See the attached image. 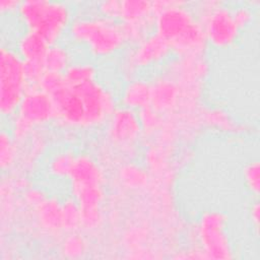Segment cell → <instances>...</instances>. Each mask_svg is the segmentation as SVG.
I'll list each match as a JSON object with an SVG mask.
<instances>
[{"instance_id":"1","label":"cell","mask_w":260,"mask_h":260,"mask_svg":"<svg viewBox=\"0 0 260 260\" xmlns=\"http://www.w3.org/2000/svg\"><path fill=\"white\" fill-rule=\"evenodd\" d=\"M66 39L74 49L82 50L96 62L119 57L128 47L121 22L106 18L93 9L74 15Z\"/></svg>"},{"instance_id":"2","label":"cell","mask_w":260,"mask_h":260,"mask_svg":"<svg viewBox=\"0 0 260 260\" xmlns=\"http://www.w3.org/2000/svg\"><path fill=\"white\" fill-rule=\"evenodd\" d=\"M15 15L23 29L37 31L51 46L63 42L75 13L67 1L24 0Z\"/></svg>"},{"instance_id":"3","label":"cell","mask_w":260,"mask_h":260,"mask_svg":"<svg viewBox=\"0 0 260 260\" xmlns=\"http://www.w3.org/2000/svg\"><path fill=\"white\" fill-rule=\"evenodd\" d=\"M190 244L198 245L205 259H231L234 247L229 233V216L219 209H207L200 213L189 230Z\"/></svg>"},{"instance_id":"4","label":"cell","mask_w":260,"mask_h":260,"mask_svg":"<svg viewBox=\"0 0 260 260\" xmlns=\"http://www.w3.org/2000/svg\"><path fill=\"white\" fill-rule=\"evenodd\" d=\"M173 57L169 43L151 31L138 43L128 46L119 56L118 70L123 80L160 70Z\"/></svg>"},{"instance_id":"5","label":"cell","mask_w":260,"mask_h":260,"mask_svg":"<svg viewBox=\"0 0 260 260\" xmlns=\"http://www.w3.org/2000/svg\"><path fill=\"white\" fill-rule=\"evenodd\" d=\"M104 130L106 146L122 160L133 159L143 143V132L138 113L131 109L118 106L109 117Z\"/></svg>"},{"instance_id":"6","label":"cell","mask_w":260,"mask_h":260,"mask_svg":"<svg viewBox=\"0 0 260 260\" xmlns=\"http://www.w3.org/2000/svg\"><path fill=\"white\" fill-rule=\"evenodd\" d=\"M24 73V61L12 45L0 47V114L9 120L18 110L28 87Z\"/></svg>"},{"instance_id":"7","label":"cell","mask_w":260,"mask_h":260,"mask_svg":"<svg viewBox=\"0 0 260 260\" xmlns=\"http://www.w3.org/2000/svg\"><path fill=\"white\" fill-rule=\"evenodd\" d=\"M152 31L166 40L169 45L187 35L199 20L191 2L182 0H154Z\"/></svg>"},{"instance_id":"8","label":"cell","mask_w":260,"mask_h":260,"mask_svg":"<svg viewBox=\"0 0 260 260\" xmlns=\"http://www.w3.org/2000/svg\"><path fill=\"white\" fill-rule=\"evenodd\" d=\"M72 86L79 93L83 103V131L103 129L109 117L119 106L118 92L102 78Z\"/></svg>"},{"instance_id":"9","label":"cell","mask_w":260,"mask_h":260,"mask_svg":"<svg viewBox=\"0 0 260 260\" xmlns=\"http://www.w3.org/2000/svg\"><path fill=\"white\" fill-rule=\"evenodd\" d=\"M197 18L203 27L208 47L217 51L234 47L241 37L242 30L233 18L230 3L220 1L210 11Z\"/></svg>"},{"instance_id":"10","label":"cell","mask_w":260,"mask_h":260,"mask_svg":"<svg viewBox=\"0 0 260 260\" xmlns=\"http://www.w3.org/2000/svg\"><path fill=\"white\" fill-rule=\"evenodd\" d=\"M16 114L36 128L54 125L56 119L53 99L37 85L27 87Z\"/></svg>"},{"instance_id":"11","label":"cell","mask_w":260,"mask_h":260,"mask_svg":"<svg viewBox=\"0 0 260 260\" xmlns=\"http://www.w3.org/2000/svg\"><path fill=\"white\" fill-rule=\"evenodd\" d=\"M69 191L93 186H107L108 174L105 165L87 150L77 151L68 178Z\"/></svg>"},{"instance_id":"12","label":"cell","mask_w":260,"mask_h":260,"mask_svg":"<svg viewBox=\"0 0 260 260\" xmlns=\"http://www.w3.org/2000/svg\"><path fill=\"white\" fill-rule=\"evenodd\" d=\"M150 107L165 116L174 115L180 108L182 93L177 82L164 71L158 70L149 77Z\"/></svg>"},{"instance_id":"13","label":"cell","mask_w":260,"mask_h":260,"mask_svg":"<svg viewBox=\"0 0 260 260\" xmlns=\"http://www.w3.org/2000/svg\"><path fill=\"white\" fill-rule=\"evenodd\" d=\"M37 231L47 237L57 238L65 234L62 220V199L55 195L49 197L37 208L29 211Z\"/></svg>"},{"instance_id":"14","label":"cell","mask_w":260,"mask_h":260,"mask_svg":"<svg viewBox=\"0 0 260 260\" xmlns=\"http://www.w3.org/2000/svg\"><path fill=\"white\" fill-rule=\"evenodd\" d=\"M46 128H38L24 142L18 144V160L13 172L27 175L42 159L50 145V137Z\"/></svg>"},{"instance_id":"15","label":"cell","mask_w":260,"mask_h":260,"mask_svg":"<svg viewBox=\"0 0 260 260\" xmlns=\"http://www.w3.org/2000/svg\"><path fill=\"white\" fill-rule=\"evenodd\" d=\"M150 79L145 75L125 79L118 92L119 106L139 112L150 105Z\"/></svg>"},{"instance_id":"16","label":"cell","mask_w":260,"mask_h":260,"mask_svg":"<svg viewBox=\"0 0 260 260\" xmlns=\"http://www.w3.org/2000/svg\"><path fill=\"white\" fill-rule=\"evenodd\" d=\"M200 117L202 128L209 129L210 131L231 135H240L247 131L244 123L238 121L225 109L217 106H203Z\"/></svg>"},{"instance_id":"17","label":"cell","mask_w":260,"mask_h":260,"mask_svg":"<svg viewBox=\"0 0 260 260\" xmlns=\"http://www.w3.org/2000/svg\"><path fill=\"white\" fill-rule=\"evenodd\" d=\"M115 178L118 184L129 192L146 191L150 185V174L146 167L133 159L122 160L116 168Z\"/></svg>"},{"instance_id":"18","label":"cell","mask_w":260,"mask_h":260,"mask_svg":"<svg viewBox=\"0 0 260 260\" xmlns=\"http://www.w3.org/2000/svg\"><path fill=\"white\" fill-rule=\"evenodd\" d=\"M77 150L69 146H61L46 154L43 170L45 175L55 181H68Z\"/></svg>"},{"instance_id":"19","label":"cell","mask_w":260,"mask_h":260,"mask_svg":"<svg viewBox=\"0 0 260 260\" xmlns=\"http://www.w3.org/2000/svg\"><path fill=\"white\" fill-rule=\"evenodd\" d=\"M154 11L149 0H121L119 20L121 23L136 24L150 31L153 29Z\"/></svg>"},{"instance_id":"20","label":"cell","mask_w":260,"mask_h":260,"mask_svg":"<svg viewBox=\"0 0 260 260\" xmlns=\"http://www.w3.org/2000/svg\"><path fill=\"white\" fill-rule=\"evenodd\" d=\"M23 61L43 60L49 44L37 31L22 29L12 45Z\"/></svg>"},{"instance_id":"21","label":"cell","mask_w":260,"mask_h":260,"mask_svg":"<svg viewBox=\"0 0 260 260\" xmlns=\"http://www.w3.org/2000/svg\"><path fill=\"white\" fill-rule=\"evenodd\" d=\"M76 59L75 49L68 42H60L49 46L43 61L47 71L64 73Z\"/></svg>"},{"instance_id":"22","label":"cell","mask_w":260,"mask_h":260,"mask_svg":"<svg viewBox=\"0 0 260 260\" xmlns=\"http://www.w3.org/2000/svg\"><path fill=\"white\" fill-rule=\"evenodd\" d=\"M64 76L68 84L79 85L101 78V71L96 61L89 58H77L65 70Z\"/></svg>"},{"instance_id":"23","label":"cell","mask_w":260,"mask_h":260,"mask_svg":"<svg viewBox=\"0 0 260 260\" xmlns=\"http://www.w3.org/2000/svg\"><path fill=\"white\" fill-rule=\"evenodd\" d=\"M58 252L67 259H79L89 252V241L82 231L65 233L58 241Z\"/></svg>"},{"instance_id":"24","label":"cell","mask_w":260,"mask_h":260,"mask_svg":"<svg viewBox=\"0 0 260 260\" xmlns=\"http://www.w3.org/2000/svg\"><path fill=\"white\" fill-rule=\"evenodd\" d=\"M18 160V144L7 127L2 126L0 132V167L2 174L15 170Z\"/></svg>"},{"instance_id":"25","label":"cell","mask_w":260,"mask_h":260,"mask_svg":"<svg viewBox=\"0 0 260 260\" xmlns=\"http://www.w3.org/2000/svg\"><path fill=\"white\" fill-rule=\"evenodd\" d=\"M137 113L143 132V142L156 135L167 122V116L158 113L150 106L140 110Z\"/></svg>"},{"instance_id":"26","label":"cell","mask_w":260,"mask_h":260,"mask_svg":"<svg viewBox=\"0 0 260 260\" xmlns=\"http://www.w3.org/2000/svg\"><path fill=\"white\" fill-rule=\"evenodd\" d=\"M62 220L64 233L81 231V210L72 196L62 199Z\"/></svg>"},{"instance_id":"27","label":"cell","mask_w":260,"mask_h":260,"mask_svg":"<svg viewBox=\"0 0 260 260\" xmlns=\"http://www.w3.org/2000/svg\"><path fill=\"white\" fill-rule=\"evenodd\" d=\"M255 8L256 7L250 1L231 4L233 18L242 31L254 23L256 18Z\"/></svg>"},{"instance_id":"28","label":"cell","mask_w":260,"mask_h":260,"mask_svg":"<svg viewBox=\"0 0 260 260\" xmlns=\"http://www.w3.org/2000/svg\"><path fill=\"white\" fill-rule=\"evenodd\" d=\"M242 180L247 191L255 198H258L260 189V166L258 159H252L243 167Z\"/></svg>"},{"instance_id":"29","label":"cell","mask_w":260,"mask_h":260,"mask_svg":"<svg viewBox=\"0 0 260 260\" xmlns=\"http://www.w3.org/2000/svg\"><path fill=\"white\" fill-rule=\"evenodd\" d=\"M7 122L8 123L6 127L8 128L10 134L15 139L17 144L26 141L38 129L17 114L12 116L9 120H7Z\"/></svg>"},{"instance_id":"30","label":"cell","mask_w":260,"mask_h":260,"mask_svg":"<svg viewBox=\"0 0 260 260\" xmlns=\"http://www.w3.org/2000/svg\"><path fill=\"white\" fill-rule=\"evenodd\" d=\"M66 85H68V82L65 79L64 73L52 71H46L37 84V86H39L43 91L48 93L50 96L57 93Z\"/></svg>"},{"instance_id":"31","label":"cell","mask_w":260,"mask_h":260,"mask_svg":"<svg viewBox=\"0 0 260 260\" xmlns=\"http://www.w3.org/2000/svg\"><path fill=\"white\" fill-rule=\"evenodd\" d=\"M20 203L27 210L31 211L41 205L48 197L49 194L42 188L30 185L20 194Z\"/></svg>"},{"instance_id":"32","label":"cell","mask_w":260,"mask_h":260,"mask_svg":"<svg viewBox=\"0 0 260 260\" xmlns=\"http://www.w3.org/2000/svg\"><path fill=\"white\" fill-rule=\"evenodd\" d=\"M93 5L92 9L100 15L109 19L119 20L121 0H102L94 2Z\"/></svg>"},{"instance_id":"33","label":"cell","mask_w":260,"mask_h":260,"mask_svg":"<svg viewBox=\"0 0 260 260\" xmlns=\"http://www.w3.org/2000/svg\"><path fill=\"white\" fill-rule=\"evenodd\" d=\"M46 71L43 60L24 61V73L28 85H37Z\"/></svg>"},{"instance_id":"34","label":"cell","mask_w":260,"mask_h":260,"mask_svg":"<svg viewBox=\"0 0 260 260\" xmlns=\"http://www.w3.org/2000/svg\"><path fill=\"white\" fill-rule=\"evenodd\" d=\"M259 201L258 198H255L248 207V220L256 236H258L259 231Z\"/></svg>"},{"instance_id":"35","label":"cell","mask_w":260,"mask_h":260,"mask_svg":"<svg viewBox=\"0 0 260 260\" xmlns=\"http://www.w3.org/2000/svg\"><path fill=\"white\" fill-rule=\"evenodd\" d=\"M20 1L18 0H0V12L4 15H12L16 13Z\"/></svg>"}]
</instances>
